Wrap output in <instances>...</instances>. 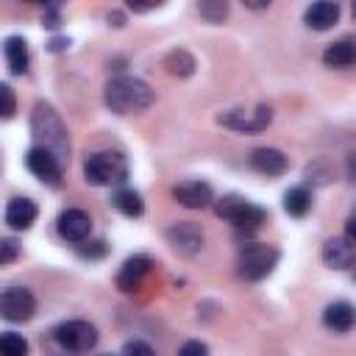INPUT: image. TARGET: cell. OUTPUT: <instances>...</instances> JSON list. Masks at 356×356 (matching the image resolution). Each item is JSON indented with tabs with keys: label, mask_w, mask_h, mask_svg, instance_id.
<instances>
[{
	"label": "cell",
	"mask_w": 356,
	"mask_h": 356,
	"mask_svg": "<svg viewBox=\"0 0 356 356\" xmlns=\"http://www.w3.org/2000/svg\"><path fill=\"white\" fill-rule=\"evenodd\" d=\"M17 253H19V245H17V239L6 236V239L0 242V264H11V261L17 259Z\"/></svg>",
	"instance_id": "obj_28"
},
{
	"label": "cell",
	"mask_w": 356,
	"mask_h": 356,
	"mask_svg": "<svg viewBox=\"0 0 356 356\" xmlns=\"http://www.w3.org/2000/svg\"><path fill=\"white\" fill-rule=\"evenodd\" d=\"M103 100L114 114H136V111H145L156 100V95L145 81L134 75H120L106 83Z\"/></svg>",
	"instance_id": "obj_2"
},
{
	"label": "cell",
	"mask_w": 356,
	"mask_h": 356,
	"mask_svg": "<svg viewBox=\"0 0 356 356\" xmlns=\"http://www.w3.org/2000/svg\"><path fill=\"white\" fill-rule=\"evenodd\" d=\"M217 122L231 131H239V134H259L273 122V108L270 106H256L253 111L231 108V111H222L217 117Z\"/></svg>",
	"instance_id": "obj_7"
},
{
	"label": "cell",
	"mask_w": 356,
	"mask_h": 356,
	"mask_svg": "<svg viewBox=\"0 0 356 356\" xmlns=\"http://www.w3.org/2000/svg\"><path fill=\"white\" fill-rule=\"evenodd\" d=\"M350 11H353V19H356V3H353V8H350Z\"/></svg>",
	"instance_id": "obj_36"
},
{
	"label": "cell",
	"mask_w": 356,
	"mask_h": 356,
	"mask_svg": "<svg viewBox=\"0 0 356 356\" xmlns=\"http://www.w3.org/2000/svg\"><path fill=\"white\" fill-rule=\"evenodd\" d=\"M150 270H153V259L150 256H131V259H125V264L117 273V286L122 292H134V289H139V284L145 281V275Z\"/></svg>",
	"instance_id": "obj_13"
},
{
	"label": "cell",
	"mask_w": 356,
	"mask_h": 356,
	"mask_svg": "<svg viewBox=\"0 0 356 356\" xmlns=\"http://www.w3.org/2000/svg\"><path fill=\"white\" fill-rule=\"evenodd\" d=\"M284 209H286V214H292V217H303V214L312 209V195H309V189H306V186L289 189V192L284 195Z\"/></svg>",
	"instance_id": "obj_22"
},
{
	"label": "cell",
	"mask_w": 356,
	"mask_h": 356,
	"mask_svg": "<svg viewBox=\"0 0 356 356\" xmlns=\"http://www.w3.org/2000/svg\"><path fill=\"white\" fill-rule=\"evenodd\" d=\"M214 211L217 217L228 220L231 225L236 228H259L261 222H267V209L256 206L253 200L248 197H239V195H225L214 203Z\"/></svg>",
	"instance_id": "obj_5"
},
{
	"label": "cell",
	"mask_w": 356,
	"mask_h": 356,
	"mask_svg": "<svg viewBox=\"0 0 356 356\" xmlns=\"http://www.w3.org/2000/svg\"><path fill=\"white\" fill-rule=\"evenodd\" d=\"M58 234L67 239V242H75V245H83L92 234V217L81 209H67L58 214V222H56Z\"/></svg>",
	"instance_id": "obj_11"
},
{
	"label": "cell",
	"mask_w": 356,
	"mask_h": 356,
	"mask_svg": "<svg viewBox=\"0 0 356 356\" xmlns=\"http://www.w3.org/2000/svg\"><path fill=\"white\" fill-rule=\"evenodd\" d=\"M36 214H39V209L31 197H14L6 206V222L14 231H28L36 222Z\"/></svg>",
	"instance_id": "obj_16"
},
{
	"label": "cell",
	"mask_w": 356,
	"mask_h": 356,
	"mask_svg": "<svg viewBox=\"0 0 356 356\" xmlns=\"http://www.w3.org/2000/svg\"><path fill=\"white\" fill-rule=\"evenodd\" d=\"M303 19H306V25L314 28V31H328V28L339 19V6H337V3H328V0L312 3V6L306 8Z\"/></svg>",
	"instance_id": "obj_20"
},
{
	"label": "cell",
	"mask_w": 356,
	"mask_h": 356,
	"mask_svg": "<svg viewBox=\"0 0 356 356\" xmlns=\"http://www.w3.org/2000/svg\"><path fill=\"white\" fill-rule=\"evenodd\" d=\"M111 206L120 211V214H125V217H139L142 211H145V203H142V197H139V192H134V189H117L114 195H111Z\"/></svg>",
	"instance_id": "obj_21"
},
{
	"label": "cell",
	"mask_w": 356,
	"mask_h": 356,
	"mask_svg": "<svg viewBox=\"0 0 356 356\" xmlns=\"http://www.w3.org/2000/svg\"><path fill=\"white\" fill-rule=\"evenodd\" d=\"M122 356H156V350L142 339H131V342H125Z\"/></svg>",
	"instance_id": "obj_26"
},
{
	"label": "cell",
	"mask_w": 356,
	"mask_h": 356,
	"mask_svg": "<svg viewBox=\"0 0 356 356\" xmlns=\"http://www.w3.org/2000/svg\"><path fill=\"white\" fill-rule=\"evenodd\" d=\"M0 356H28V342L25 337L14 334V331H6L0 337Z\"/></svg>",
	"instance_id": "obj_24"
},
{
	"label": "cell",
	"mask_w": 356,
	"mask_h": 356,
	"mask_svg": "<svg viewBox=\"0 0 356 356\" xmlns=\"http://www.w3.org/2000/svg\"><path fill=\"white\" fill-rule=\"evenodd\" d=\"M25 167H28L42 184H47V186H58V184H61V161H58L53 153L36 147V145L25 153Z\"/></svg>",
	"instance_id": "obj_9"
},
{
	"label": "cell",
	"mask_w": 356,
	"mask_h": 356,
	"mask_svg": "<svg viewBox=\"0 0 356 356\" xmlns=\"http://www.w3.org/2000/svg\"><path fill=\"white\" fill-rule=\"evenodd\" d=\"M172 197L186 209H206V206H211L214 192L206 181H184V184L172 186Z\"/></svg>",
	"instance_id": "obj_12"
},
{
	"label": "cell",
	"mask_w": 356,
	"mask_h": 356,
	"mask_svg": "<svg viewBox=\"0 0 356 356\" xmlns=\"http://www.w3.org/2000/svg\"><path fill=\"white\" fill-rule=\"evenodd\" d=\"M178 356H209V348L203 342H197V339H189V342H184L178 348Z\"/></svg>",
	"instance_id": "obj_30"
},
{
	"label": "cell",
	"mask_w": 356,
	"mask_h": 356,
	"mask_svg": "<svg viewBox=\"0 0 356 356\" xmlns=\"http://www.w3.org/2000/svg\"><path fill=\"white\" fill-rule=\"evenodd\" d=\"M323 325L331 331H350L356 325V306H350L348 300L328 303L323 312Z\"/></svg>",
	"instance_id": "obj_17"
},
{
	"label": "cell",
	"mask_w": 356,
	"mask_h": 356,
	"mask_svg": "<svg viewBox=\"0 0 356 356\" xmlns=\"http://www.w3.org/2000/svg\"><path fill=\"white\" fill-rule=\"evenodd\" d=\"M323 64H325V67H334V70H342V67L356 64V39L331 42V44L323 50Z\"/></svg>",
	"instance_id": "obj_19"
},
{
	"label": "cell",
	"mask_w": 356,
	"mask_h": 356,
	"mask_svg": "<svg viewBox=\"0 0 356 356\" xmlns=\"http://www.w3.org/2000/svg\"><path fill=\"white\" fill-rule=\"evenodd\" d=\"M53 339L67 353H89L97 345V328L86 320H67L53 328Z\"/></svg>",
	"instance_id": "obj_6"
},
{
	"label": "cell",
	"mask_w": 356,
	"mask_h": 356,
	"mask_svg": "<svg viewBox=\"0 0 356 356\" xmlns=\"http://www.w3.org/2000/svg\"><path fill=\"white\" fill-rule=\"evenodd\" d=\"M78 253H81V256H86V259H97V256H103V253H106V242H103V239L83 242V245L78 248Z\"/></svg>",
	"instance_id": "obj_29"
},
{
	"label": "cell",
	"mask_w": 356,
	"mask_h": 356,
	"mask_svg": "<svg viewBox=\"0 0 356 356\" xmlns=\"http://www.w3.org/2000/svg\"><path fill=\"white\" fill-rule=\"evenodd\" d=\"M164 67L170 75H178V78H186L195 72V58L186 53V50H172L164 56Z\"/></svg>",
	"instance_id": "obj_23"
},
{
	"label": "cell",
	"mask_w": 356,
	"mask_h": 356,
	"mask_svg": "<svg viewBox=\"0 0 356 356\" xmlns=\"http://www.w3.org/2000/svg\"><path fill=\"white\" fill-rule=\"evenodd\" d=\"M353 281H356V261H353Z\"/></svg>",
	"instance_id": "obj_35"
},
{
	"label": "cell",
	"mask_w": 356,
	"mask_h": 356,
	"mask_svg": "<svg viewBox=\"0 0 356 356\" xmlns=\"http://www.w3.org/2000/svg\"><path fill=\"white\" fill-rule=\"evenodd\" d=\"M0 95H3V117L11 120L17 111V100H14V89L8 83H0Z\"/></svg>",
	"instance_id": "obj_27"
},
{
	"label": "cell",
	"mask_w": 356,
	"mask_h": 356,
	"mask_svg": "<svg viewBox=\"0 0 356 356\" xmlns=\"http://www.w3.org/2000/svg\"><path fill=\"white\" fill-rule=\"evenodd\" d=\"M106 356H108V353H106Z\"/></svg>",
	"instance_id": "obj_37"
},
{
	"label": "cell",
	"mask_w": 356,
	"mask_h": 356,
	"mask_svg": "<svg viewBox=\"0 0 356 356\" xmlns=\"http://www.w3.org/2000/svg\"><path fill=\"white\" fill-rule=\"evenodd\" d=\"M345 239L350 242V245H356V211L348 217V222H345Z\"/></svg>",
	"instance_id": "obj_31"
},
{
	"label": "cell",
	"mask_w": 356,
	"mask_h": 356,
	"mask_svg": "<svg viewBox=\"0 0 356 356\" xmlns=\"http://www.w3.org/2000/svg\"><path fill=\"white\" fill-rule=\"evenodd\" d=\"M36 312V298L25 286H8L0 295V314L8 323H25Z\"/></svg>",
	"instance_id": "obj_8"
},
{
	"label": "cell",
	"mask_w": 356,
	"mask_h": 356,
	"mask_svg": "<svg viewBox=\"0 0 356 356\" xmlns=\"http://www.w3.org/2000/svg\"><path fill=\"white\" fill-rule=\"evenodd\" d=\"M323 261H325L331 270H348V267H353V261H356L353 245H350L345 236H331V239H325V245H323Z\"/></svg>",
	"instance_id": "obj_15"
},
{
	"label": "cell",
	"mask_w": 356,
	"mask_h": 356,
	"mask_svg": "<svg viewBox=\"0 0 356 356\" xmlns=\"http://www.w3.org/2000/svg\"><path fill=\"white\" fill-rule=\"evenodd\" d=\"M67 44H70V42H64V39H53V42H50V50H64Z\"/></svg>",
	"instance_id": "obj_34"
},
{
	"label": "cell",
	"mask_w": 356,
	"mask_h": 356,
	"mask_svg": "<svg viewBox=\"0 0 356 356\" xmlns=\"http://www.w3.org/2000/svg\"><path fill=\"white\" fill-rule=\"evenodd\" d=\"M197 11H200V17L206 22H222L228 17V3H222V0H203L197 6Z\"/></svg>",
	"instance_id": "obj_25"
},
{
	"label": "cell",
	"mask_w": 356,
	"mask_h": 356,
	"mask_svg": "<svg viewBox=\"0 0 356 356\" xmlns=\"http://www.w3.org/2000/svg\"><path fill=\"white\" fill-rule=\"evenodd\" d=\"M348 178H350V181H356V153H350V156H348Z\"/></svg>",
	"instance_id": "obj_33"
},
{
	"label": "cell",
	"mask_w": 356,
	"mask_h": 356,
	"mask_svg": "<svg viewBox=\"0 0 356 356\" xmlns=\"http://www.w3.org/2000/svg\"><path fill=\"white\" fill-rule=\"evenodd\" d=\"M3 56H6V64H8V70H11L14 75H25V72H28L31 56H28V42H25L22 36H6V42H3Z\"/></svg>",
	"instance_id": "obj_18"
},
{
	"label": "cell",
	"mask_w": 356,
	"mask_h": 356,
	"mask_svg": "<svg viewBox=\"0 0 356 356\" xmlns=\"http://www.w3.org/2000/svg\"><path fill=\"white\" fill-rule=\"evenodd\" d=\"M250 167L261 175H284L289 170V159L278 147H256L250 153Z\"/></svg>",
	"instance_id": "obj_14"
},
{
	"label": "cell",
	"mask_w": 356,
	"mask_h": 356,
	"mask_svg": "<svg viewBox=\"0 0 356 356\" xmlns=\"http://www.w3.org/2000/svg\"><path fill=\"white\" fill-rule=\"evenodd\" d=\"M44 25H47V28H58V8H50V14H47Z\"/></svg>",
	"instance_id": "obj_32"
},
{
	"label": "cell",
	"mask_w": 356,
	"mask_h": 356,
	"mask_svg": "<svg viewBox=\"0 0 356 356\" xmlns=\"http://www.w3.org/2000/svg\"><path fill=\"white\" fill-rule=\"evenodd\" d=\"M83 178L92 186H111V184H122L128 178V161L125 156L114 153V150H100L86 156L83 161Z\"/></svg>",
	"instance_id": "obj_4"
},
{
	"label": "cell",
	"mask_w": 356,
	"mask_h": 356,
	"mask_svg": "<svg viewBox=\"0 0 356 356\" xmlns=\"http://www.w3.org/2000/svg\"><path fill=\"white\" fill-rule=\"evenodd\" d=\"M31 131H33V142L36 147L53 153L61 164L70 159V136H67V125L61 122V117L56 114V108L44 100H39L31 111Z\"/></svg>",
	"instance_id": "obj_1"
},
{
	"label": "cell",
	"mask_w": 356,
	"mask_h": 356,
	"mask_svg": "<svg viewBox=\"0 0 356 356\" xmlns=\"http://www.w3.org/2000/svg\"><path fill=\"white\" fill-rule=\"evenodd\" d=\"M170 248L175 253H184V256H192L203 248V231L195 225V222H172L167 231H164Z\"/></svg>",
	"instance_id": "obj_10"
},
{
	"label": "cell",
	"mask_w": 356,
	"mask_h": 356,
	"mask_svg": "<svg viewBox=\"0 0 356 356\" xmlns=\"http://www.w3.org/2000/svg\"><path fill=\"white\" fill-rule=\"evenodd\" d=\"M278 259H281V250L275 245L250 242V245H242V250L236 256V273L245 281H261L275 270Z\"/></svg>",
	"instance_id": "obj_3"
}]
</instances>
